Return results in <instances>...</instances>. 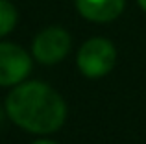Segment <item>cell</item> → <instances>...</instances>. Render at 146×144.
<instances>
[{"label":"cell","instance_id":"cell-3","mask_svg":"<svg viewBox=\"0 0 146 144\" xmlns=\"http://www.w3.org/2000/svg\"><path fill=\"white\" fill-rule=\"evenodd\" d=\"M70 50V35L59 26H50L33 39V57L43 65H56Z\"/></svg>","mask_w":146,"mask_h":144},{"label":"cell","instance_id":"cell-1","mask_svg":"<svg viewBox=\"0 0 146 144\" xmlns=\"http://www.w3.org/2000/svg\"><path fill=\"white\" fill-rule=\"evenodd\" d=\"M6 111L19 127L37 135L57 131L65 122L67 105L46 83L26 81L15 85L6 98Z\"/></svg>","mask_w":146,"mask_h":144},{"label":"cell","instance_id":"cell-2","mask_svg":"<svg viewBox=\"0 0 146 144\" xmlns=\"http://www.w3.org/2000/svg\"><path fill=\"white\" fill-rule=\"evenodd\" d=\"M117 50L113 43L104 37H93L85 41L78 52V67L87 78H100L115 67Z\"/></svg>","mask_w":146,"mask_h":144},{"label":"cell","instance_id":"cell-8","mask_svg":"<svg viewBox=\"0 0 146 144\" xmlns=\"http://www.w3.org/2000/svg\"><path fill=\"white\" fill-rule=\"evenodd\" d=\"M137 2H139L141 9H143V11H146V0H137Z\"/></svg>","mask_w":146,"mask_h":144},{"label":"cell","instance_id":"cell-5","mask_svg":"<svg viewBox=\"0 0 146 144\" xmlns=\"http://www.w3.org/2000/svg\"><path fill=\"white\" fill-rule=\"evenodd\" d=\"M76 9L91 22H111L124 11L126 0H74Z\"/></svg>","mask_w":146,"mask_h":144},{"label":"cell","instance_id":"cell-6","mask_svg":"<svg viewBox=\"0 0 146 144\" xmlns=\"http://www.w3.org/2000/svg\"><path fill=\"white\" fill-rule=\"evenodd\" d=\"M17 7L9 0H0V37L7 35L17 24Z\"/></svg>","mask_w":146,"mask_h":144},{"label":"cell","instance_id":"cell-4","mask_svg":"<svg viewBox=\"0 0 146 144\" xmlns=\"http://www.w3.org/2000/svg\"><path fill=\"white\" fill-rule=\"evenodd\" d=\"M32 70L30 54L13 43L0 41V87H11L24 81Z\"/></svg>","mask_w":146,"mask_h":144},{"label":"cell","instance_id":"cell-7","mask_svg":"<svg viewBox=\"0 0 146 144\" xmlns=\"http://www.w3.org/2000/svg\"><path fill=\"white\" fill-rule=\"evenodd\" d=\"M32 144H57V142H54V141H35Z\"/></svg>","mask_w":146,"mask_h":144}]
</instances>
